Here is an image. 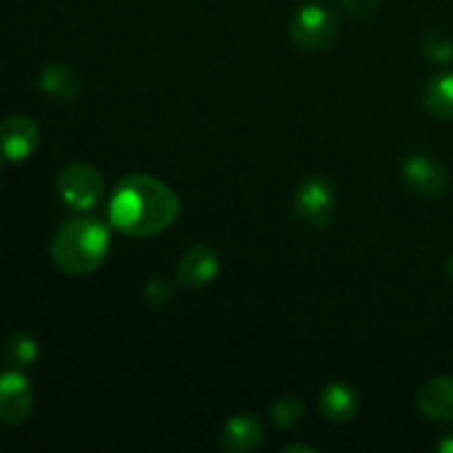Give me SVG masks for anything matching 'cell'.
Returning <instances> with one entry per match:
<instances>
[{"label": "cell", "mask_w": 453, "mask_h": 453, "mask_svg": "<svg viewBox=\"0 0 453 453\" xmlns=\"http://www.w3.org/2000/svg\"><path fill=\"white\" fill-rule=\"evenodd\" d=\"M445 270H447V277H449L451 281H453V255L449 257V259H447V265H445Z\"/></svg>", "instance_id": "7402d4cb"}, {"label": "cell", "mask_w": 453, "mask_h": 453, "mask_svg": "<svg viewBox=\"0 0 453 453\" xmlns=\"http://www.w3.org/2000/svg\"><path fill=\"white\" fill-rule=\"evenodd\" d=\"M34 407V392L20 370H7L0 374V423L22 425Z\"/></svg>", "instance_id": "ba28073f"}, {"label": "cell", "mask_w": 453, "mask_h": 453, "mask_svg": "<svg viewBox=\"0 0 453 453\" xmlns=\"http://www.w3.org/2000/svg\"><path fill=\"white\" fill-rule=\"evenodd\" d=\"M361 398L358 392L348 383H330L319 394V410L330 423L343 425L357 416Z\"/></svg>", "instance_id": "7c38bea8"}, {"label": "cell", "mask_w": 453, "mask_h": 453, "mask_svg": "<svg viewBox=\"0 0 453 453\" xmlns=\"http://www.w3.org/2000/svg\"><path fill=\"white\" fill-rule=\"evenodd\" d=\"M436 449L441 453H453V432L447 434L441 442L436 445Z\"/></svg>", "instance_id": "ffe728a7"}, {"label": "cell", "mask_w": 453, "mask_h": 453, "mask_svg": "<svg viewBox=\"0 0 453 453\" xmlns=\"http://www.w3.org/2000/svg\"><path fill=\"white\" fill-rule=\"evenodd\" d=\"M423 53L427 60L436 62V65H449L453 62V42L442 34L434 31L423 40Z\"/></svg>", "instance_id": "e0dca14e"}, {"label": "cell", "mask_w": 453, "mask_h": 453, "mask_svg": "<svg viewBox=\"0 0 453 453\" xmlns=\"http://www.w3.org/2000/svg\"><path fill=\"white\" fill-rule=\"evenodd\" d=\"M219 255L208 243H195L181 257L177 265V281L188 288H203L219 274Z\"/></svg>", "instance_id": "9c48e42d"}, {"label": "cell", "mask_w": 453, "mask_h": 453, "mask_svg": "<svg viewBox=\"0 0 453 453\" xmlns=\"http://www.w3.org/2000/svg\"><path fill=\"white\" fill-rule=\"evenodd\" d=\"M111 250V234L97 219H71L58 228L51 242V259L62 273L84 277L104 264Z\"/></svg>", "instance_id": "7a4b0ae2"}, {"label": "cell", "mask_w": 453, "mask_h": 453, "mask_svg": "<svg viewBox=\"0 0 453 453\" xmlns=\"http://www.w3.org/2000/svg\"><path fill=\"white\" fill-rule=\"evenodd\" d=\"M296 217L310 228H327L334 217L336 195L330 181L321 175H310L299 181L292 199Z\"/></svg>", "instance_id": "5b68a950"}, {"label": "cell", "mask_w": 453, "mask_h": 453, "mask_svg": "<svg viewBox=\"0 0 453 453\" xmlns=\"http://www.w3.org/2000/svg\"><path fill=\"white\" fill-rule=\"evenodd\" d=\"M58 195L73 211H91L104 197V177L93 164L71 162L56 180Z\"/></svg>", "instance_id": "3957f363"}, {"label": "cell", "mask_w": 453, "mask_h": 453, "mask_svg": "<svg viewBox=\"0 0 453 453\" xmlns=\"http://www.w3.org/2000/svg\"><path fill=\"white\" fill-rule=\"evenodd\" d=\"M264 423L255 414H237L221 429V447L233 453H250L264 445Z\"/></svg>", "instance_id": "8fae6325"}, {"label": "cell", "mask_w": 453, "mask_h": 453, "mask_svg": "<svg viewBox=\"0 0 453 453\" xmlns=\"http://www.w3.org/2000/svg\"><path fill=\"white\" fill-rule=\"evenodd\" d=\"M144 299L146 303L153 305V308H159V305L168 303V301L173 299V283L164 277L153 279V281L146 283Z\"/></svg>", "instance_id": "ac0fdd59"}, {"label": "cell", "mask_w": 453, "mask_h": 453, "mask_svg": "<svg viewBox=\"0 0 453 453\" xmlns=\"http://www.w3.org/2000/svg\"><path fill=\"white\" fill-rule=\"evenodd\" d=\"M403 181L423 197H441L449 188V173L438 159L414 153L403 164Z\"/></svg>", "instance_id": "52a82bcc"}, {"label": "cell", "mask_w": 453, "mask_h": 453, "mask_svg": "<svg viewBox=\"0 0 453 453\" xmlns=\"http://www.w3.org/2000/svg\"><path fill=\"white\" fill-rule=\"evenodd\" d=\"M40 142V128L29 115H9L0 122V166L29 157Z\"/></svg>", "instance_id": "8992f818"}, {"label": "cell", "mask_w": 453, "mask_h": 453, "mask_svg": "<svg viewBox=\"0 0 453 453\" xmlns=\"http://www.w3.org/2000/svg\"><path fill=\"white\" fill-rule=\"evenodd\" d=\"M305 407L303 403L299 401L296 396H281L270 410V418L277 427L281 429H292L303 420Z\"/></svg>", "instance_id": "2e32d148"}, {"label": "cell", "mask_w": 453, "mask_h": 453, "mask_svg": "<svg viewBox=\"0 0 453 453\" xmlns=\"http://www.w3.org/2000/svg\"><path fill=\"white\" fill-rule=\"evenodd\" d=\"M286 451H288V453H292V451H308V453H317V449H314V447H308V445H290V447H286Z\"/></svg>", "instance_id": "44dd1931"}, {"label": "cell", "mask_w": 453, "mask_h": 453, "mask_svg": "<svg viewBox=\"0 0 453 453\" xmlns=\"http://www.w3.org/2000/svg\"><path fill=\"white\" fill-rule=\"evenodd\" d=\"M416 405L420 414L434 423H453V376L429 379L418 389Z\"/></svg>", "instance_id": "30bf717a"}, {"label": "cell", "mask_w": 453, "mask_h": 453, "mask_svg": "<svg viewBox=\"0 0 453 453\" xmlns=\"http://www.w3.org/2000/svg\"><path fill=\"white\" fill-rule=\"evenodd\" d=\"M40 357L38 341L27 332H13L4 343V358L13 370H27V367L35 365Z\"/></svg>", "instance_id": "9a60e30c"}, {"label": "cell", "mask_w": 453, "mask_h": 453, "mask_svg": "<svg viewBox=\"0 0 453 453\" xmlns=\"http://www.w3.org/2000/svg\"><path fill=\"white\" fill-rule=\"evenodd\" d=\"M339 31V18L327 4L310 3L296 9L290 22V38L303 51L326 49Z\"/></svg>", "instance_id": "277c9868"}, {"label": "cell", "mask_w": 453, "mask_h": 453, "mask_svg": "<svg viewBox=\"0 0 453 453\" xmlns=\"http://www.w3.org/2000/svg\"><path fill=\"white\" fill-rule=\"evenodd\" d=\"M341 4H343V7L348 9L352 16L367 18V16H372V13H376L380 0H341Z\"/></svg>", "instance_id": "d6986e66"}, {"label": "cell", "mask_w": 453, "mask_h": 453, "mask_svg": "<svg viewBox=\"0 0 453 453\" xmlns=\"http://www.w3.org/2000/svg\"><path fill=\"white\" fill-rule=\"evenodd\" d=\"M38 87L56 100H75L82 91V78L66 62H49L38 75Z\"/></svg>", "instance_id": "4fadbf2b"}, {"label": "cell", "mask_w": 453, "mask_h": 453, "mask_svg": "<svg viewBox=\"0 0 453 453\" xmlns=\"http://www.w3.org/2000/svg\"><path fill=\"white\" fill-rule=\"evenodd\" d=\"M423 104L434 118L453 119V73H441L429 80Z\"/></svg>", "instance_id": "5bb4252c"}, {"label": "cell", "mask_w": 453, "mask_h": 453, "mask_svg": "<svg viewBox=\"0 0 453 453\" xmlns=\"http://www.w3.org/2000/svg\"><path fill=\"white\" fill-rule=\"evenodd\" d=\"M180 197L162 180L133 173L118 181L109 202V224L124 237H153L177 221Z\"/></svg>", "instance_id": "6da1fadb"}]
</instances>
